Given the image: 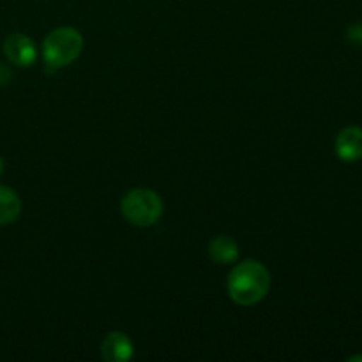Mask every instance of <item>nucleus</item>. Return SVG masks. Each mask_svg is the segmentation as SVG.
I'll use <instances>...</instances> for the list:
<instances>
[{"label":"nucleus","mask_w":362,"mask_h":362,"mask_svg":"<svg viewBox=\"0 0 362 362\" xmlns=\"http://www.w3.org/2000/svg\"><path fill=\"white\" fill-rule=\"evenodd\" d=\"M11 78H13V73L9 71V67L0 64V85H7L11 81Z\"/></svg>","instance_id":"nucleus-10"},{"label":"nucleus","mask_w":362,"mask_h":362,"mask_svg":"<svg viewBox=\"0 0 362 362\" xmlns=\"http://www.w3.org/2000/svg\"><path fill=\"white\" fill-rule=\"evenodd\" d=\"M2 173H4V159L0 158V175H2Z\"/></svg>","instance_id":"nucleus-12"},{"label":"nucleus","mask_w":362,"mask_h":362,"mask_svg":"<svg viewBox=\"0 0 362 362\" xmlns=\"http://www.w3.org/2000/svg\"><path fill=\"white\" fill-rule=\"evenodd\" d=\"M165 205L156 191L147 187H134L120 200V212L127 223L138 228H147L161 219Z\"/></svg>","instance_id":"nucleus-3"},{"label":"nucleus","mask_w":362,"mask_h":362,"mask_svg":"<svg viewBox=\"0 0 362 362\" xmlns=\"http://www.w3.org/2000/svg\"><path fill=\"white\" fill-rule=\"evenodd\" d=\"M133 343L122 331L108 332L103 339L101 356L106 362H127L133 357Z\"/></svg>","instance_id":"nucleus-5"},{"label":"nucleus","mask_w":362,"mask_h":362,"mask_svg":"<svg viewBox=\"0 0 362 362\" xmlns=\"http://www.w3.org/2000/svg\"><path fill=\"white\" fill-rule=\"evenodd\" d=\"M83 52V37L73 27H59L42 41V60L49 69L71 66Z\"/></svg>","instance_id":"nucleus-2"},{"label":"nucleus","mask_w":362,"mask_h":362,"mask_svg":"<svg viewBox=\"0 0 362 362\" xmlns=\"http://www.w3.org/2000/svg\"><path fill=\"white\" fill-rule=\"evenodd\" d=\"M21 214V200L16 191L0 186V226L11 225Z\"/></svg>","instance_id":"nucleus-8"},{"label":"nucleus","mask_w":362,"mask_h":362,"mask_svg":"<svg viewBox=\"0 0 362 362\" xmlns=\"http://www.w3.org/2000/svg\"><path fill=\"white\" fill-rule=\"evenodd\" d=\"M226 290L237 306H255L271 290V272L258 260H244L230 271Z\"/></svg>","instance_id":"nucleus-1"},{"label":"nucleus","mask_w":362,"mask_h":362,"mask_svg":"<svg viewBox=\"0 0 362 362\" xmlns=\"http://www.w3.org/2000/svg\"><path fill=\"white\" fill-rule=\"evenodd\" d=\"M346 39H349V42H352L354 46L362 48V23L350 25L349 30H346Z\"/></svg>","instance_id":"nucleus-9"},{"label":"nucleus","mask_w":362,"mask_h":362,"mask_svg":"<svg viewBox=\"0 0 362 362\" xmlns=\"http://www.w3.org/2000/svg\"><path fill=\"white\" fill-rule=\"evenodd\" d=\"M209 257L219 265L233 264L239 258V244L230 235H218L209 244Z\"/></svg>","instance_id":"nucleus-7"},{"label":"nucleus","mask_w":362,"mask_h":362,"mask_svg":"<svg viewBox=\"0 0 362 362\" xmlns=\"http://www.w3.org/2000/svg\"><path fill=\"white\" fill-rule=\"evenodd\" d=\"M356 361H362V356H352V357H349V362H356Z\"/></svg>","instance_id":"nucleus-11"},{"label":"nucleus","mask_w":362,"mask_h":362,"mask_svg":"<svg viewBox=\"0 0 362 362\" xmlns=\"http://www.w3.org/2000/svg\"><path fill=\"white\" fill-rule=\"evenodd\" d=\"M336 154L341 161L354 163L362 158V129L357 126H349L341 129L336 136Z\"/></svg>","instance_id":"nucleus-6"},{"label":"nucleus","mask_w":362,"mask_h":362,"mask_svg":"<svg viewBox=\"0 0 362 362\" xmlns=\"http://www.w3.org/2000/svg\"><path fill=\"white\" fill-rule=\"evenodd\" d=\"M4 52L9 62L18 67H30L37 60V48L28 35L14 32L4 41Z\"/></svg>","instance_id":"nucleus-4"}]
</instances>
